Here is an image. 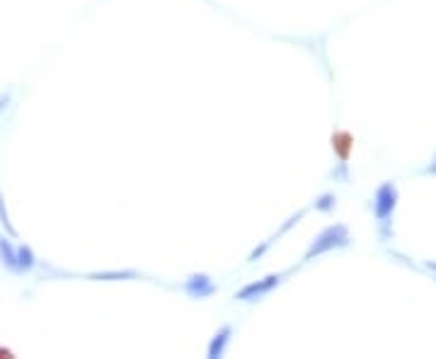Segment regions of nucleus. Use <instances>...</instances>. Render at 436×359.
<instances>
[{"label": "nucleus", "mask_w": 436, "mask_h": 359, "mask_svg": "<svg viewBox=\"0 0 436 359\" xmlns=\"http://www.w3.org/2000/svg\"><path fill=\"white\" fill-rule=\"evenodd\" d=\"M398 199H400L398 185L391 180L381 182L376 187L374 197H371V211H374L376 231H378L381 243H388L393 238V216H396L398 209Z\"/></svg>", "instance_id": "f257e3e1"}, {"label": "nucleus", "mask_w": 436, "mask_h": 359, "mask_svg": "<svg viewBox=\"0 0 436 359\" xmlns=\"http://www.w3.org/2000/svg\"><path fill=\"white\" fill-rule=\"evenodd\" d=\"M347 245H351L349 228H347L344 223H334V226H327L325 231H320L315 235L313 243H310L308 250H305L303 262H310V260H315V257H322V255H327V252H332V250H342V248H347Z\"/></svg>", "instance_id": "f03ea898"}, {"label": "nucleus", "mask_w": 436, "mask_h": 359, "mask_svg": "<svg viewBox=\"0 0 436 359\" xmlns=\"http://www.w3.org/2000/svg\"><path fill=\"white\" fill-rule=\"evenodd\" d=\"M284 277L286 274H281V272H272V274L262 277V279H257V282H250V284H245L243 289L235 291L233 299H235V301H243V304L262 301L264 296H269V294H272L276 286L284 282Z\"/></svg>", "instance_id": "7ed1b4c3"}, {"label": "nucleus", "mask_w": 436, "mask_h": 359, "mask_svg": "<svg viewBox=\"0 0 436 359\" xmlns=\"http://www.w3.org/2000/svg\"><path fill=\"white\" fill-rule=\"evenodd\" d=\"M182 291L187 294L190 299H197V301H204V299H211L218 294V286L214 284V279H211L206 272H194L185 279V284H182Z\"/></svg>", "instance_id": "20e7f679"}, {"label": "nucleus", "mask_w": 436, "mask_h": 359, "mask_svg": "<svg viewBox=\"0 0 436 359\" xmlns=\"http://www.w3.org/2000/svg\"><path fill=\"white\" fill-rule=\"evenodd\" d=\"M305 211H308V209H298V211H296V214H293V216H288V219H286L284 223H281V228H279V231H276L274 235H269V238L264 240L262 245H257V248L252 250L250 255H247V262H257L259 257H262L264 252H267V250L272 248V245L276 243V240L281 238V235H284V233H288V231H291V228L296 226V223H298L300 219H303V216H305Z\"/></svg>", "instance_id": "39448f33"}, {"label": "nucleus", "mask_w": 436, "mask_h": 359, "mask_svg": "<svg viewBox=\"0 0 436 359\" xmlns=\"http://www.w3.org/2000/svg\"><path fill=\"white\" fill-rule=\"evenodd\" d=\"M233 333H235V331H233L231 323H226V326L218 328V331L214 333V338H211V343H209L206 357H209V359H218V357L226 355L228 345H231V340H233Z\"/></svg>", "instance_id": "423d86ee"}, {"label": "nucleus", "mask_w": 436, "mask_h": 359, "mask_svg": "<svg viewBox=\"0 0 436 359\" xmlns=\"http://www.w3.org/2000/svg\"><path fill=\"white\" fill-rule=\"evenodd\" d=\"M0 264L8 272L20 274V267H17V245H13V240L3 233H0Z\"/></svg>", "instance_id": "0eeeda50"}, {"label": "nucleus", "mask_w": 436, "mask_h": 359, "mask_svg": "<svg viewBox=\"0 0 436 359\" xmlns=\"http://www.w3.org/2000/svg\"><path fill=\"white\" fill-rule=\"evenodd\" d=\"M351 146H354V141L347 132H337L332 134V151L337 153L339 163L342 166H349V153H351Z\"/></svg>", "instance_id": "6e6552de"}, {"label": "nucleus", "mask_w": 436, "mask_h": 359, "mask_svg": "<svg viewBox=\"0 0 436 359\" xmlns=\"http://www.w3.org/2000/svg\"><path fill=\"white\" fill-rule=\"evenodd\" d=\"M95 282H124V279H138V269H111V272H92L87 274Z\"/></svg>", "instance_id": "1a4fd4ad"}, {"label": "nucleus", "mask_w": 436, "mask_h": 359, "mask_svg": "<svg viewBox=\"0 0 436 359\" xmlns=\"http://www.w3.org/2000/svg\"><path fill=\"white\" fill-rule=\"evenodd\" d=\"M37 264H39V260L29 245H17V267H20V274L32 272Z\"/></svg>", "instance_id": "9d476101"}, {"label": "nucleus", "mask_w": 436, "mask_h": 359, "mask_svg": "<svg viewBox=\"0 0 436 359\" xmlns=\"http://www.w3.org/2000/svg\"><path fill=\"white\" fill-rule=\"evenodd\" d=\"M313 209L320 211V214H329V211L337 209V197H334L332 192H322L313 202Z\"/></svg>", "instance_id": "9b49d317"}, {"label": "nucleus", "mask_w": 436, "mask_h": 359, "mask_svg": "<svg viewBox=\"0 0 436 359\" xmlns=\"http://www.w3.org/2000/svg\"><path fill=\"white\" fill-rule=\"evenodd\" d=\"M10 102H13V95H10V92H0V117H3V112L10 107Z\"/></svg>", "instance_id": "f8f14e48"}, {"label": "nucleus", "mask_w": 436, "mask_h": 359, "mask_svg": "<svg viewBox=\"0 0 436 359\" xmlns=\"http://www.w3.org/2000/svg\"><path fill=\"white\" fill-rule=\"evenodd\" d=\"M422 175H436V156L432 158V163H429V166L422 170Z\"/></svg>", "instance_id": "ddd939ff"}, {"label": "nucleus", "mask_w": 436, "mask_h": 359, "mask_svg": "<svg viewBox=\"0 0 436 359\" xmlns=\"http://www.w3.org/2000/svg\"><path fill=\"white\" fill-rule=\"evenodd\" d=\"M427 269L429 272H434V277H436V262H427Z\"/></svg>", "instance_id": "4468645a"}, {"label": "nucleus", "mask_w": 436, "mask_h": 359, "mask_svg": "<svg viewBox=\"0 0 436 359\" xmlns=\"http://www.w3.org/2000/svg\"><path fill=\"white\" fill-rule=\"evenodd\" d=\"M0 199H3V194H0Z\"/></svg>", "instance_id": "2eb2a0df"}]
</instances>
